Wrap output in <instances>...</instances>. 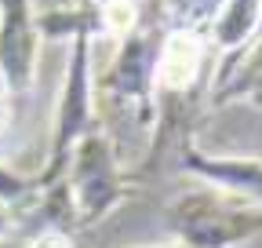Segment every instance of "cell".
<instances>
[{
  "instance_id": "cell-1",
  "label": "cell",
  "mask_w": 262,
  "mask_h": 248,
  "mask_svg": "<svg viewBox=\"0 0 262 248\" xmlns=\"http://www.w3.org/2000/svg\"><path fill=\"white\" fill-rule=\"evenodd\" d=\"M168 33L164 8L149 11L124 40H117L113 62L91 77L95 95V120L117 153L124 168H135L153 139L157 128V84H153V62L160 37Z\"/></svg>"
},
{
  "instance_id": "cell-2",
  "label": "cell",
  "mask_w": 262,
  "mask_h": 248,
  "mask_svg": "<svg viewBox=\"0 0 262 248\" xmlns=\"http://www.w3.org/2000/svg\"><path fill=\"white\" fill-rule=\"evenodd\" d=\"M164 226L182 248H241L262 234V208L226 197L211 186H189L168 197Z\"/></svg>"
},
{
  "instance_id": "cell-3",
  "label": "cell",
  "mask_w": 262,
  "mask_h": 248,
  "mask_svg": "<svg viewBox=\"0 0 262 248\" xmlns=\"http://www.w3.org/2000/svg\"><path fill=\"white\" fill-rule=\"evenodd\" d=\"M62 186H66V194H70V201H73L80 230L98 226L102 219H110L120 204H127L131 197L142 194L139 186L131 182L127 168L117 161L110 139L98 128L73 146L70 164L62 172Z\"/></svg>"
},
{
  "instance_id": "cell-4",
  "label": "cell",
  "mask_w": 262,
  "mask_h": 248,
  "mask_svg": "<svg viewBox=\"0 0 262 248\" xmlns=\"http://www.w3.org/2000/svg\"><path fill=\"white\" fill-rule=\"evenodd\" d=\"M91 77H95L91 73V40L77 37V40H70V66H66V80H62L58 102H55V117H51L48 157H44L40 172L33 175V179H37V190L62 182V172H66V164H70L73 146L98 128Z\"/></svg>"
},
{
  "instance_id": "cell-5",
  "label": "cell",
  "mask_w": 262,
  "mask_h": 248,
  "mask_svg": "<svg viewBox=\"0 0 262 248\" xmlns=\"http://www.w3.org/2000/svg\"><path fill=\"white\" fill-rule=\"evenodd\" d=\"M211 40L208 26L204 29H168L160 37L157 62H153V84L157 99L160 95H201V88H208V66H211Z\"/></svg>"
},
{
  "instance_id": "cell-6",
  "label": "cell",
  "mask_w": 262,
  "mask_h": 248,
  "mask_svg": "<svg viewBox=\"0 0 262 248\" xmlns=\"http://www.w3.org/2000/svg\"><path fill=\"white\" fill-rule=\"evenodd\" d=\"M40 33L33 22L29 0H0V84L11 102H18L37 77Z\"/></svg>"
},
{
  "instance_id": "cell-7",
  "label": "cell",
  "mask_w": 262,
  "mask_h": 248,
  "mask_svg": "<svg viewBox=\"0 0 262 248\" xmlns=\"http://www.w3.org/2000/svg\"><path fill=\"white\" fill-rule=\"evenodd\" d=\"M18 241V248H77V237L66 230H29V234H8Z\"/></svg>"
},
{
  "instance_id": "cell-8",
  "label": "cell",
  "mask_w": 262,
  "mask_h": 248,
  "mask_svg": "<svg viewBox=\"0 0 262 248\" xmlns=\"http://www.w3.org/2000/svg\"><path fill=\"white\" fill-rule=\"evenodd\" d=\"M139 248H182L179 241H168V244H139Z\"/></svg>"
},
{
  "instance_id": "cell-9",
  "label": "cell",
  "mask_w": 262,
  "mask_h": 248,
  "mask_svg": "<svg viewBox=\"0 0 262 248\" xmlns=\"http://www.w3.org/2000/svg\"><path fill=\"white\" fill-rule=\"evenodd\" d=\"M0 248H18V241L15 237H0Z\"/></svg>"
},
{
  "instance_id": "cell-10",
  "label": "cell",
  "mask_w": 262,
  "mask_h": 248,
  "mask_svg": "<svg viewBox=\"0 0 262 248\" xmlns=\"http://www.w3.org/2000/svg\"><path fill=\"white\" fill-rule=\"evenodd\" d=\"M84 4H102V0H84ZM146 4H164V0H146Z\"/></svg>"
}]
</instances>
